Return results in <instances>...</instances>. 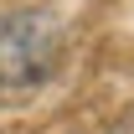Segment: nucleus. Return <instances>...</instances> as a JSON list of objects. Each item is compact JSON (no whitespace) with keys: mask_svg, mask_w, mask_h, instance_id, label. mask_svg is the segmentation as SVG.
Segmentation results:
<instances>
[{"mask_svg":"<svg viewBox=\"0 0 134 134\" xmlns=\"http://www.w3.org/2000/svg\"><path fill=\"white\" fill-rule=\"evenodd\" d=\"M57 62V21L47 10H16L0 21V88H36Z\"/></svg>","mask_w":134,"mask_h":134,"instance_id":"1","label":"nucleus"}]
</instances>
